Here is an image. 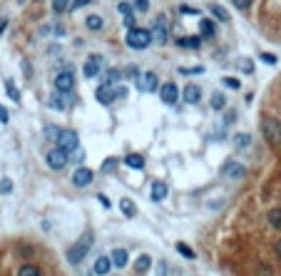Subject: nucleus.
I'll list each match as a JSON object with an SVG mask.
<instances>
[{"label":"nucleus","instance_id":"473e14b6","mask_svg":"<svg viewBox=\"0 0 281 276\" xmlns=\"http://www.w3.org/2000/svg\"><path fill=\"white\" fill-rule=\"evenodd\" d=\"M13 192V179H0V194H10Z\"/></svg>","mask_w":281,"mask_h":276},{"label":"nucleus","instance_id":"f3484780","mask_svg":"<svg viewBox=\"0 0 281 276\" xmlns=\"http://www.w3.org/2000/svg\"><path fill=\"white\" fill-rule=\"evenodd\" d=\"M112 271V261H110V257H100L97 261H95V274L97 276H107Z\"/></svg>","mask_w":281,"mask_h":276},{"label":"nucleus","instance_id":"72a5a7b5","mask_svg":"<svg viewBox=\"0 0 281 276\" xmlns=\"http://www.w3.org/2000/svg\"><path fill=\"white\" fill-rule=\"evenodd\" d=\"M117 13H120L122 17H132V5H129V3H120V5H117Z\"/></svg>","mask_w":281,"mask_h":276},{"label":"nucleus","instance_id":"9d476101","mask_svg":"<svg viewBox=\"0 0 281 276\" xmlns=\"http://www.w3.org/2000/svg\"><path fill=\"white\" fill-rule=\"evenodd\" d=\"M92 179H95V174H92V169H88V167L75 169V174H72V184L80 187V189H82V187H90Z\"/></svg>","mask_w":281,"mask_h":276},{"label":"nucleus","instance_id":"39448f33","mask_svg":"<svg viewBox=\"0 0 281 276\" xmlns=\"http://www.w3.org/2000/svg\"><path fill=\"white\" fill-rule=\"evenodd\" d=\"M77 144H80V137L75 130H60L57 132V147L65 155H72L77 150Z\"/></svg>","mask_w":281,"mask_h":276},{"label":"nucleus","instance_id":"cd10ccee","mask_svg":"<svg viewBox=\"0 0 281 276\" xmlns=\"http://www.w3.org/2000/svg\"><path fill=\"white\" fill-rule=\"evenodd\" d=\"M234 147H251V135H236L234 137Z\"/></svg>","mask_w":281,"mask_h":276},{"label":"nucleus","instance_id":"a19ab883","mask_svg":"<svg viewBox=\"0 0 281 276\" xmlns=\"http://www.w3.org/2000/svg\"><path fill=\"white\" fill-rule=\"evenodd\" d=\"M242 68H244V72H246V75H251V72H254V65H251V60H242Z\"/></svg>","mask_w":281,"mask_h":276},{"label":"nucleus","instance_id":"7c9ffc66","mask_svg":"<svg viewBox=\"0 0 281 276\" xmlns=\"http://www.w3.org/2000/svg\"><path fill=\"white\" fill-rule=\"evenodd\" d=\"M70 10V0H53V13H65Z\"/></svg>","mask_w":281,"mask_h":276},{"label":"nucleus","instance_id":"20e7f679","mask_svg":"<svg viewBox=\"0 0 281 276\" xmlns=\"http://www.w3.org/2000/svg\"><path fill=\"white\" fill-rule=\"evenodd\" d=\"M262 132H264V137H266V142H269L271 147H281V122H279V120L266 117V120L262 122Z\"/></svg>","mask_w":281,"mask_h":276},{"label":"nucleus","instance_id":"4c0bfd02","mask_svg":"<svg viewBox=\"0 0 281 276\" xmlns=\"http://www.w3.org/2000/svg\"><path fill=\"white\" fill-rule=\"evenodd\" d=\"M92 0H72L70 3V10H80V8H85V5H90Z\"/></svg>","mask_w":281,"mask_h":276},{"label":"nucleus","instance_id":"0eeeda50","mask_svg":"<svg viewBox=\"0 0 281 276\" xmlns=\"http://www.w3.org/2000/svg\"><path fill=\"white\" fill-rule=\"evenodd\" d=\"M137 87H140V92H157L159 77L155 72H142V75H137Z\"/></svg>","mask_w":281,"mask_h":276},{"label":"nucleus","instance_id":"c03bdc74","mask_svg":"<svg viewBox=\"0 0 281 276\" xmlns=\"http://www.w3.org/2000/svg\"><path fill=\"white\" fill-rule=\"evenodd\" d=\"M0 122H8V112H5V107H0Z\"/></svg>","mask_w":281,"mask_h":276},{"label":"nucleus","instance_id":"f257e3e1","mask_svg":"<svg viewBox=\"0 0 281 276\" xmlns=\"http://www.w3.org/2000/svg\"><path fill=\"white\" fill-rule=\"evenodd\" d=\"M92 242H95V234L92 231H85V234L68 249V261L72 264V266H77V264H82V259L90 254V249H92Z\"/></svg>","mask_w":281,"mask_h":276},{"label":"nucleus","instance_id":"ea45409f","mask_svg":"<svg viewBox=\"0 0 281 276\" xmlns=\"http://www.w3.org/2000/svg\"><path fill=\"white\" fill-rule=\"evenodd\" d=\"M135 8H137V10H142V13H144V10H147V8H149V0H135Z\"/></svg>","mask_w":281,"mask_h":276},{"label":"nucleus","instance_id":"f03ea898","mask_svg":"<svg viewBox=\"0 0 281 276\" xmlns=\"http://www.w3.org/2000/svg\"><path fill=\"white\" fill-rule=\"evenodd\" d=\"M124 42L132 50H147L149 42H152V33L144 30V28H129L124 35Z\"/></svg>","mask_w":281,"mask_h":276},{"label":"nucleus","instance_id":"a878e982","mask_svg":"<svg viewBox=\"0 0 281 276\" xmlns=\"http://www.w3.org/2000/svg\"><path fill=\"white\" fill-rule=\"evenodd\" d=\"M209 13L217 17V20H222V23H227V20H229V13H227L222 5H209Z\"/></svg>","mask_w":281,"mask_h":276},{"label":"nucleus","instance_id":"de8ad7c7","mask_svg":"<svg viewBox=\"0 0 281 276\" xmlns=\"http://www.w3.org/2000/svg\"><path fill=\"white\" fill-rule=\"evenodd\" d=\"M18 3H28V0H18Z\"/></svg>","mask_w":281,"mask_h":276},{"label":"nucleus","instance_id":"b1692460","mask_svg":"<svg viewBox=\"0 0 281 276\" xmlns=\"http://www.w3.org/2000/svg\"><path fill=\"white\" fill-rule=\"evenodd\" d=\"M224 104H227V97H224L222 92H214V95H211V110L222 112V110H224Z\"/></svg>","mask_w":281,"mask_h":276},{"label":"nucleus","instance_id":"c9c22d12","mask_svg":"<svg viewBox=\"0 0 281 276\" xmlns=\"http://www.w3.org/2000/svg\"><path fill=\"white\" fill-rule=\"evenodd\" d=\"M177 251L182 254V257H187V259H194V251H192V249H189L187 244H182V242L177 244Z\"/></svg>","mask_w":281,"mask_h":276},{"label":"nucleus","instance_id":"f8f14e48","mask_svg":"<svg viewBox=\"0 0 281 276\" xmlns=\"http://www.w3.org/2000/svg\"><path fill=\"white\" fill-rule=\"evenodd\" d=\"M82 70H85V77H88V80L97 77V75H100V70H102V57H100V55H90Z\"/></svg>","mask_w":281,"mask_h":276},{"label":"nucleus","instance_id":"423d86ee","mask_svg":"<svg viewBox=\"0 0 281 276\" xmlns=\"http://www.w3.org/2000/svg\"><path fill=\"white\" fill-rule=\"evenodd\" d=\"M53 85H55V90H57L60 95H65V92H72V87H75V75H72L70 70L57 72V75H55V80H53Z\"/></svg>","mask_w":281,"mask_h":276},{"label":"nucleus","instance_id":"79ce46f5","mask_svg":"<svg viewBox=\"0 0 281 276\" xmlns=\"http://www.w3.org/2000/svg\"><path fill=\"white\" fill-rule=\"evenodd\" d=\"M50 104H53L55 110H62V107H65V102H62L60 97H53V100H50Z\"/></svg>","mask_w":281,"mask_h":276},{"label":"nucleus","instance_id":"412c9836","mask_svg":"<svg viewBox=\"0 0 281 276\" xmlns=\"http://www.w3.org/2000/svg\"><path fill=\"white\" fill-rule=\"evenodd\" d=\"M199 30H202V37H214V33H217V28H214V23L211 20H207V17H202V23H199Z\"/></svg>","mask_w":281,"mask_h":276},{"label":"nucleus","instance_id":"a211bd4d","mask_svg":"<svg viewBox=\"0 0 281 276\" xmlns=\"http://www.w3.org/2000/svg\"><path fill=\"white\" fill-rule=\"evenodd\" d=\"M120 209H122V214H124L127 219H132V217L137 214L135 202H132V199H127V197H122V199H120Z\"/></svg>","mask_w":281,"mask_h":276},{"label":"nucleus","instance_id":"c85d7f7f","mask_svg":"<svg viewBox=\"0 0 281 276\" xmlns=\"http://www.w3.org/2000/svg\"><path fill=\"white\" fill-rule=\"evenodd\" d=\"M5 87H8V97H10L13 102H20V92L15 90V82H13V80H5Z\"/></svg>","mask_w":281,"mask_h":276},{"label":"nucleus","instance_id":"6e6552de","mask_svg":"<svg viewBox=\"0 0 281 276\" xmlns=\"http://www.w3.org/2000/svg\"><path fill=\"white\" fill-rule=\"evenodd\" d=\"M68 159H70V155H65L60 147H55V150H50L48 155H45V162H48V167L50 169H55V172H60V169L68 164Z\"/></svg>","mask_w":281,"mask_h":276},{"label":"nucleus","instance_id":"393cba45","mask_svg":"<svg viewBox=\"0 0 281 276\" xmlns=\"http://www.w3.org/2000/svg\"><path fill=\"white\" fill-rule=\"evenodd\" d=\"M135 266H137V271H140V274L149 271V266H152V257H149V254H142V257L137 259V264H135Z\"/></svg>","mask_w":281,"mask_h":276},{"label":"nucleus","instance_id":"6ab92c4d","mask_svg":"<svg viewBox=\"0 0 281 276\" xmlns=\"http://www.w3.org/2000/svg\"><path fill=\"white\" fill-rule=\"evenodd\" d=\"M177 45H179V48H187V50H197V48L202 45V37L187 35V37H179V40H177Z\"/></svg>","mask_w":281,"mask_h":276},{"label":"nucleus","instance_id":"49530a36","mask_svg":"<svg viewBox=\"0 0 281 276\" xmlns=\"http://www.w3.org/2000/svg\"><path fill=\"white\" fill-rule=\"evenodd\" d=\"M97 199L102 202V207H110V199H107V197H102V194H97Z\"/></svg>","mask_w":281,"mask_h":276},{"label":"nucleus","instance_id":"5701e85b","mask_svg":"<svg viewBox=\"0 0 281 276\" xmlns=\"http://www.w3.org/2000/svg\"><path fill=\"white\" fill-rule=\"evenodd\" d=\"M269 224H271V229H281V207H274L269 211Z\"/></svg>","mask_w":281,"mask_h":276},{"label":"nucleus","instance_id":"bb28decb","mask_svg":"<svg viewBox=\"0 0 281 276\" xmlns=\"http://www.w3.org/2000/svg\"><path fill=\"white\" fill-rule=\"evenodd\" d=\"M18 276H40V269L35 264H23L18 271Z\"/></svg>","mask_w":281,"mask_h":276},{"label":"nucleus","instance_id":"9b49d317","mask_svg":"<svg viewBox=\"0 0 281 276\" xmlns=\"http://www.w3.org/2000/svg\"><path fill=\"white\" fill-rule=\"evenodd\" d=\"M242 174H244V164H242V162H234V159L224 162V167H222V177H227V179H239Z\"/></svg>","mask_w":281,"mask_h":276},{"label":"nucleus","instance_id":"2f4dec72","mask_svg":"<svg viewBox=\"0 0 281 276\" xmlns=\"http://www.w3.org/2000/svg\"><path fill=\"white\" fill-rule=\"evenodd\" d=\"M204 68L202 65H194V68H179V75H202Z\"/></svg>","mask_w":281,"mask_h":276},{"label":"nucleus","instance_id":"aec40b11","mask_svg":"<svg viewBox=\"0 0 281 276\" xmlns=\"http://www.w3.org/2000/svg\"><path fill=\"white\" fill-rule=\"evenodd\" d=\"M124 164L129 169H144V157L142 155H127L124 157Z\"/></svg>","mask_w":281,"mask_h":276},{"label":"nucleus","instance_id":"ddd939ff","mask_svg":"<svg viewBox=\"0 0 281 276\" xmlns=\"http://www.w3.org/2000/svg\"><path fill=\"white\" fill-rule=\"evenodd\" d=\"M149 33H152V40H157L159 45H164V42H167V20L159 15V17L155 20V25H152V30H149Z\"/></svg>","mask_w":281,"mask_h":276},{"label":"nucleus","instance_id":"c756f323","mask_svg":"<svg viewBox=\"0 0 281 276\" xmlns=\"http://www.w3.org/2000/svg\"><path fill=\"white\" fill-rule=\"evenodd\" d=\"M222 85L229 90H242V82L236 80V77H222Z\"/></svg>","mask_w":281,"mask_h":276},{"label":"nucleus","instance_id":"37998d69","mask_svg":"<svg viewBox=\"0 0 281 276\" xmlns=\"http://www.w3.org/2000/svg\"><path fill=\"white\" fill-rule=\"evenodd\" d=\"M262 60H264V62H269V65H274V62H276V57H274V55H262Z\"/></svg>","mask_w":281,"mask_h":276},{"label":"nucleus","instance_id":"7ed1b4c3","mask_svg":"<svg viewBox=\"0 0 281 276\" xmlns=\"http://www.w3.org/2000/svg\"><path fill=\"white\" fill-rule=\"evenodd\" d=\"M124 95H127L124 85H102V87L95 92L97 102H102V104H112L117 97H124Z\"/></svg>","mask_w":281,"mask_h":276},{"label":"nucleus","instance_id":"a18cd8bd","mask_svg":"<svg viewBox=\"0 0 281 276\" xmlns=\"http://www.w3.org/2000/svg\"><path fill=\"white\" fill-rule=\"evenodd\" d=\"M5 28H8V20H5V17H0V35H3Z\"/></svg>","mask_w":281,"mask_h":276},{"label":"nucleus","instance_id":"4468645a","mask_svg":"<svg viewBox=\"0 0 281 276\" xmlns=\"http://www.w3.org/2000/svg\"><path fill=\"white\" fill-rule=\"evenodd\" d=\"M182 100L187 104H197L202 100V87H199V85H187V87L182 90Z\"/></svg>","mask_w":281,"mask_h":276},{"label":"nucleus","instance_id":"2eb2a0df","mask_svg":"<svg viewBox=\"0 0 281 276\" xmlns=\"http://www.w3.org/2000/svg\"><path fill=\"white\" fill-rule=\"evenodd\" d=\"M167 194H169V187L164 184V182H155L152 184V192H149V197H152V202H164L167 199Z\"/></svg>","mask_w":281,"mask_h":276},{"label":"nucleus","instance_id":"58836bf2","mask_svg":"<svg viewBox=\"0 0 281 276\" xmlns=\"http://www.w3.org/2000/svg\"><path fill=\"white\" fill-rule=\"evenodd\" d=\"M179 13H184V15H199L197 8H189V5H179Z\"/></svg>","mask_w":281,"mask_h":276},{"label":"nucleus","instance_id":"e433bc0d","mask_svg":"<svg viewBox=\"0 0 281 276\" xmlns=\"http://www.w3.org/2000/svg\"><path fill=\"white\" fill-rule=\"evenodd\" d=\"M234 8H239V10H249L251 8V0H231Z\"/></svg>","mask_w":281,"mask_h":276},{"label":"nucleus","instance_id":"dca6fc26","mask_svg":"<svg viewBox=\"0 0 281 276\" xmlns=\"http://www.w3.org/2000/svg\"><path fill=\"white\" fill-rule=\"evenodd\" d=\"M110 261H112V266L124 269V266H127V261H129V254H127V249H115V251H112V257H110Z\"/></svg>","mask_w":281,"mask_h":276},{"label":"nucleus","instance_id":"4be33fe9","mask_svg":"<svg viewBox=\"0 0 281 276\" xmlns=\"http://www.w3.org/2000/svg\"><path fill=\"white\" fill-rule=\"evenodd\" d=\"M85 25H88V30H102V25H105V20L100 17V15H88V20H85Z\"/></svg>","mask_w":281,"mask_h":276},{"label":"nucleus","instance_id":"1a4fd4ad","mask_svg":"<svg viewBox=\"0 0 281 276\" xmlns=\"http://www.w3.org/2000/svg\"><path fill=\"white\" fill-rule=\"evenodd\" d=\"M159 97H162L164 104H175L179 100V87H177L175 82H164L162 90H159Z\"/></svg>","mask_w":281,"mask_h":276},{"label":"nucleus","instance_id":"f704fd0d","mask_svg":"<svg viewBox=\"0 0 281 276\" xmlns=\"http://www.w3.org/2000/svg\"><path fill=\"white\" fill-rule=\"evenodd\" d=\"M117 77H120V70H107V75H105L102 85H112V82H115Z\"/></svg>","mask_w":281,"mask_h":276}]
</instances>
